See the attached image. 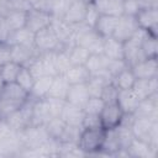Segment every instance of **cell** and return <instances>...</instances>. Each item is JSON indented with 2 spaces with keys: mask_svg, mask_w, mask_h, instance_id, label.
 <instances>
[{
  "mask_svg": "<svg viewBox=\"0 0 158 158\" xmlns=\"http://www.w3.org/2000/svg\"><path fill=\"white\" fill-rule=\"evenodd\" d=\"M131 131L135 138L148 142L158 152V121L149 117H133Z\"/></svg>",
  "mask_w": 158,
  "mask_h": 158,
  "instance_id": "obj_1",
  "label": "cell"
},
{
  "mask_svg": "<svg viewBox=\"0 0 158 158\" xmlns=\"http://www.w3.org/2000/svg\"><path fill=\"white\" fill-rule=\"evenodd\" d=\"M104 138H105V130L102 127L83 128L77 143L86 156H96L101 151Z\"/></svg>",
  "mask_w": 158,
  "mask_h": 158,
  "instance_id": "obj_2",
  "label": "cell"
},
{
  "mask_svg": "<svg viewBox=\"0 0 158 158\" xmlns=\"http://www.w3.org/2000/svg\"><path fill=\"white\" fill-rule=\"evenodd\" d=\"M17 137L21 143V149L38 148L49 139V136L44 126L30 125L28 127L17 132Z\"/></svg>",
  "mask_w": 158,
  "mask_h": 158,
  "instance_id": "obj_3",
  "label": "cell"
},
{
  "mask_svg": "<svg viewBox=\"0 0 158 158\" xmlns=\"http://www.w3.org/2000/svg\"><path fill=\"white\" fill-rule=\"evenodd\" d=\"M144 35H146V31L138 28L130 40L123 42V60L128 68H132L135 64H137L138 62L146 58L141 48V42Z\"/></svg>",
  "mask_w": 158,
  "mask_h": 158,
  "instance_id": "obj_4",
  "label": "cell"
},
{
  "mask_svg": "<svg viewBox=\"0 0 158 158\" xmlns=\"http://www.w3.org/2000/svg\"><path fill=\"white\" fill-rule=\"evenodd\" d=\"M35 99L31 96L16 110L14 111L5 121L10 126V128L15 132H19L30 125H32V106H33Z\"/></svg>",
  "mask_w": 158,
  "mask_h": 158,
  "instance_id": "obj_5",
  "label": "cell"
},
{
  "mask_svg": "<svg viewBox=\"0 0 158 158\" xmlns=\"http://www.w3.org/2000/svg\"><path fill=\"white\" fill-rule=\"evenodd\" d=\"M35 48L38 53L46 52H58L64 49V46L59 42L58 37L51 28V26L35 33Z\"/></svg>",
  "mask_w": 158,
  "mask_h": 158,
  "instance_id": "obj_6",
  "label": "cell"
},
{
  "mask_svg": "<svg viewBox=\"0 0 158 158\" xmlns=\"http://www.w3.org/2000/svg\"><path fill=\"white\" fill-rule=\"evenodd\" d=\"M136 22L138 27L146 32L157 36L158 28V6H148L139 7V10L135 15Z\"/></svg>",
  "mask_w": 158,
  "mask_h": 158,
  "instance_id": "obj_7",
  "label": "cell"
},
{
  "mask_svg": "<svg viewBox=\"0 0 158 158\" xmlns=\"http://www.w3.org/2000/svg\"><path fill=\"white\" fill-rule=\"evenodd\" d=\"M125 117V112L117 102L105 104L100 112V121L104 130H112L117 127Z\"/></svg>",
  "mask_w": 158,
  "mask_h": 158,
  "instance_id": "obj_8",
  "label": "cell"
},
{
  "mask_svg": "<svg viewBox=\"0 0 158 158\" xmlns=\"http://www.w3.org/2000/svg\"><path fill=\"white\" fill-rule=\"evenodd\" d=\"M138 28L139 27L136 22L135 16L123 14L118 17V21H117V25H116V28H115V32H114L112 37L123 43L125 41L130 40L136 33V31Z\"/></svg>",
  "mask_w": 158,
  "mask_h": 158,
  "instance_id": "obj_9",
  "label": "cell"
},
{
  "mask_svg": "<svg viewBox=\"0 0 158 158\" xmlns=\"http://www.w3.org/2000/svg\"><path fill=\"white\" fill-rule=\"evenodd\" d=\"M51 21H52L51 14L32 7L26 14V26L25 27H27L30 31L36 33V32L48 27L51 25Z\"/></svg>",
  "mask_w": 158,
  "mask_h": 158,
  "instance_id": "obj_10",
  "label": "cell"
},
{
  "mask_svg": "<svg viewBox=\"0 0 158 158\" xmlns=\"http://www.w3.org/2000/svg\"><path fill=\"white\" fill-rule=\"evenodd\" d=\"M136 79H152L158 77L157 58H144L131 68Z\"/></svg>",
  "mask_w": 158,
  "mask_h": 158,
  "instance_id": "obj_11",
  "label": "cell"
},
{
  "mask_svg": "<svg viewBox=\"0 0 158 158\" xmlns=\"http://www.w3.org/2000/svg\"><path fill=\"white\" fill-rule=\"evenodd\" d=\"M132 115L133 117H149L158 121V93L147 99L139 100Z\"/></svg>",
  "mask_w": 158,
  "mask_h": 158,
  "instance_id": "obj_12",
  "label": "cell"
},
{
  "mask_svg": "<svg viewBox=\"0 0 158 158\" xmlns=\"http://www.w3.org/2000/svg\"><path fill=\"white\" fill-rule=\"evenodd\" d=\"M88 2L85 0H74L69 2V6L63 16V20L69 25L83 23L85 19Z\"/></svg>",
  "mask_w": 158,
  "mask_h": 158,
  "instance_id": "obj_13",
  "label": "cell"
},
{
  "mask_svg": "<svg viewBox=\"0 0 158 158\" xmlns=\"http://www.w3.org/2000/svg\"><path fill=\"white\" fill-rule=\"evenodd\" d=\"M0 96L17 104H23L30 98V94L23 88H21L16 81H14V83H4L1 85Z\"/></svg>",
  "mask_w": 158,
  "mask_h": 158,
  "instance_id": "obj_14",
  "label": "cell"
},
{
  "mask_svg": "<svg viewBox=\"0 0 158 158\" xmlns=\"http://www.w3.org/2000/svg\"><path fill=\"white\" fill-rule=\"evenodd\" d=\"M38 54L40 53L35 47L20 46V44L11 46V60L19 63L22 67H27Z\"/></svg>",
  "mask_w": 158,
  "mask_h": 158,
  "instance_id": "obj_15",
  "label": "cell"
},
{
  "mask_svg": "<svg viewBox=\"0 0 158 158\" xmlns=\"http://www.w3.org/2000/svg\"><path fill=\"white\" fill-rule=\"evenodd\" d=\"M131 89L139 100L147 99L158 93V77L152 79H136Z\"/></svg>",
  "mask_w": 158,
  "mask_h": 158,
  "instance_id": "obj_16",
  "label": "cell"
},
{
  "mask_svg": "<svg viewBox=\"0 0 158 158\" xmlns=\"http://www.w3.org/2000/svg\"><path fill=\"white\" fill-rule=\"evenodd\" d=\"M52 117L53 116L51 114L46 98L37 99V100L35 99L33 106H32V125L44 126Z\"/></svg>",
  "mask_w": 158,
  "mask_h": 158,
  "instance_id": "obj_17",
  "label": "cell"
},
{
  "mask_svg": "<svg viewBox=\"0 0 158 158\" xmlns=\"http://www.w3.org/2000/svg\"><path fill=\"white\" fill-rule=\"evenodd\" d=\"M127 156L132 158H154L157 156V151H154L148 142L133 138L130 146L126 149Z\"/></svg>",
  "mask_w": 158,
  "mask_h": 158,
  "instance_id": "obj_18",
  "label": "cell"
},
{
  "mask_svg": "<svg viewBox=\"0 0 158 158\" xmlns=\"http://www.w3.org/2000/svg\"><path fill=\"white\" fill-rule=\"evenodd\" d=\"M107 63H109V58H106L102 53L90 54L89 59L85 63V67L88 68L90 75H101L111 80V77L107 72Z\"/></svg>",
  "mask_w": 158,
  "mask_h": 158,
  "instance_id": "obj_19",
  "label": "cell"
},
{
  "mask_svg": "<svg viewBox=\"0 0 158 158\" xmlns=\"http://www.w3.org/2000/svg\"><path fill=\"white\" fill-rule=\"evenodd\" d=\"M89 98L90 94L88 91L86 84H70L68 94L65 96V101L83 109Z\"/></svg>",
  "mask_w": 158,
  "mask_h": 158,
  "instance_id": "obj_20",
  "label": "cell"
},
{
  "mask_svg": "<svg viewBox=\"0 0 158 158\" xmlns=\"http://www.w3.org/2000/svg\"><path fill=\"white\" fill-rule=\"evenodd\" d=\"M85 116V112L81 107L79 106H75L73 104H69L65 101L64 106H63V110L59 115V117L67 123V125H70V126H80L81 127V123H83V118Z\"/></svg>",
  "mask_w": 158,
  "mask_h": 158,
  "instance_id": "obj_21",
  "label": "cell"
},
{
  "mask_svg": "<svg viewBox=\"0 0 158 158\" xmlns=\"http://www.w3.org/2000/svg\"><path fill=\"white\" fill-rule=\"evenodd\" d=\"M93 4L100 15H123V0H94Z\"/></svg>",
  "mask_w": 158,
  "mask_h": 158,
  "instance_id": "obj_22",
  "label": "cell"
},
{
  "mask_svg": "<svg viewBox=\"0 0 158 158\" xmlns=\"http://www.w3.org/2000/svg\"><path fill=\"white\" fill-rule=\"evenodd\" d=\"M120 17V16H118ZM117 16H111V15H100L94 30L102 37V38H107V37H112L117 21H118Z\"/></svg>",
  "mask_w": 158,
  "mask_h": 158,
  "instance_id": "obj_23",
  "label": "cell"
},
{
  "mask_svg": "<svg viewBox=\"0 0 158 158\" xmlns=\"http://www.w3.org/2000/svg\"><path fill=\"white\" fill-rule=\"evenodd\" d=\"M116 102L120 105V107L125 114L132 115L139 102V99L132 91V89H126V90H118Z\"/></svg>",
  "mask_w": 158,
  "mask_h": 158,
  "instance_id": "obj_24",
  "label": "cell"
},
{
  "mask_svg": "<svg viewBox=\"0 0 158 158\" xmlns=\"http://www.w3.org/2000/svg\"><path fill=\"white\" fill-rule=\"evenodd\" d=\"M69 86H70V84L67 80L65 75L64 74H57V75H54L52 78V83H51V86H49L47 96L57 98V99H64L65 100V96L68 94Z\"/></svg>",
  "mask_w": 158,
  "mask_h": 158,
  "instance_id": "obj_25",
  "label": "cell"
},
{
  "mask_svg": "<svg viewBox=\"0 0 158 158\" xmlns=\"http://www.w3.org/2000/svg\"><path fill=\"white\" fill-rule=\"evenodd\" d=\"M7 43L10 46L20 44V46L35 47V33L32 31H30L27 27H22L20 30L11 31V33L7 38Z\"/></svg>",
  "mask_w": 158,
  "mask_h": 158,
  "instance_id": "obj_26",
  "label": "cell"
},
{
  "mask_svg": "<svg viewBox=\"0 0 158 158\" xmlns=\"http://www.w3.org/2000/svg\"><path fill=\"white\" fill-rule=\"evenodd\" d=\"M102 54L109 59H123V43L114 37L104 38Z\"/></svg>",
  "mask_w": 158,
  "mask_h": 158,
  "instance_id": "obj_27",
  "label": "cell"
},
{
  "mask_svg": "<svg viewBox=\"0 0 158 158\" xmlns=\"http://www.w3.org/2000/svg\"><path fill=\"white\" fill-rule=\"evenodd\" d=\"M64 75L69 84H85L90 78V73L85 65H72Z\"/></svg>",
  "mask_w": 158,
  "mask_h": 158,
  "instance_id": "obj_28",
  "label": "cell"
},
{
  "mask_svg": "<svg viewBox=\"0 0 158 158\" xmlns=\"http://www.w3.org/2000/svg\"><path fill=\"white\" fill-rule=\"evenodd\" d=\"M52 78L53 77H51V75H44V77H40V78L35 79V83L30 91V96L36 100L46 98L48 94L51 83H52Z\"/></svg>",
  "mask_w": 158,
  "mask_h": 158,
  "instance_id": "obj_29",
  "label": "cell"
},
{
  "mask_svg": "<svg viewBox=\"0 0 158 158\" xmlns=\"http://www.w3.org/2000/svg\"><path fill=\"white\" fill-rule=\"evenodd\" d=\"M136 80V77L133 75L131 68H125L123 70H121L120 73H117L115 77L111 78L112 84L118 89V90H126V89H131L133 83Z\"/></svg>",
  "mask_w": 158,
  "mask_h": 158,
  "instance_id": "obj_30",
  "label": "cell"
},
{
  "mask_svg": "<svg viewBox=\"0 0 158 158\" xmlns=\"http://www.w3.org/2000/svg\"><path fill=\"white\" fill-rule=\"evenodd\" d=\"M22 65L14 60H9L5 64L0 65V79L4 83H14L16 81V78L21 70Z\"/></svg>",
  "mask_w": 158,
  "mask_h": 158,
  "instance_id": "obj_31",
  "label": "cell"
},
{
  "mask_svg": "<svg viewBox=\"0 0 158 158\" xmlns=\"http://www.w3.org/2000/svg\"><path fill=\"white\" fill-rule=\"evenodd\" d=\"M141 48L146 58H157L158 56V41L157 36L152 35L149 32H146L142 42H141Z\"/></svg>",
  "mask_w": 158,
  "mask_h": 158,
  "instance_id": "obj_32",
  "label": "cell"
},
{
  "mask_svg": "<svg viewBox=\"0 0 158 158\" xmlns=\"http://www.w3.org/2000/svg\"><path fill=\"white\" fill-rule=\"evenodd\" d=\"M67 51H68V56L72 65H85L86 60L90 57V52L79 44H74Z\"/></svg>",
  "mask_w": 158,
  "mask_h": 158,
  "instance_id": "obj_33",
  "label": "cell"
},
{
  "mask_svg": "<svg viewBox=\"0 0 158 158\" xmlns=\"http://www.w3.org/2000/svg\"><path fill=\"white\" fill-rule=\"evenodd\" d=\"M26 14L27 12H25V11L12 10L4 16L10 31H16V30H20L26 26Z\"/></svg>",
  "mask_w": 158,
  "mask_h": 158,
  "instance_id": "obj_34",
  "label": "cell"
},
{
  "mask_svg": "<svg viewBox=\"0 0 158 158\" xmlns=\"http://www.w3.org/2000/svg\"><path fill=\"white\" fill-rule=\"evenodd\" d=\"M67 123L58 116V117H52L46 125H44V128L49 136V138H53V139H57L59 141L64 128H65Z\"/></svg>",
  "mask_w": 158,
  "mask_h": 158,
  "instance_id": "obj_35",
  "label": "cell"
},
{
  "mask_svg": "<svg viewBox=\"0 0 158 158\" xmlns=\"http://www.w3.org/2000/svg\"><path fill=\"white\" fill-rule=\"evenodd\" d=\"M109 81H110L109 78H105V77H101V75H90L89 80L85 83L90 96H99L100 98L101 90L104 89V86Z\"/></svg>",
  "mask_w": 158,
  "mask_h": 158,
  "instance_id": "obj_36",
  "label": "cell"
},
{
  "mask_svg": "<svg viewBox=\"0 0 158 158\" xmlns=\"http://www.w3.org/2000/svg\"><path fill=\"white\" fill-rule=\"evenodd\" d=\"M16 83L30 94V91L32 89V85L35 83V77L31 74V72L27 67H22L17 78H16Z\"/></svg>",
  "mask_w": 158,
  "mask_h": 158,
  "instance_id": "obj_37",
  "label": "cell"
},
{
  "mask_svg": "<svg viewBox=\"0 0 158 158\" xmlns=\"http://www.w3.org/2000/svg\"><path fill=\"white\" fill-rule=\"evenodd\" d=\"M105 102L102 101L101 98L99 96H90L89 100L86 101V104L84 105L83 110L85 114H94V115H100L102 107H104Z\"/></svg>",
  "mask_w": 158,
  "mask_h": 158,
  "instance_id": "obj_38",
  "label": "cell"
},
{
  "mask_svg": "<svg viewBox=\"0 0 158 158\" xmlns=\"http://www.w3.org/2000/svg\"><path fill=\"white\" fill-rule=\"evenodd\" d=\"M56 64H57V72H58V74H64L72 67V63L69 60V56H68V51L67 49H62V51H58L57 52Z\"/></svg>",
  "mask_w": 158,
  "mask_h": 158,
  "instance_id": "obj_39",
  "label": "cell"
},
{
  "mask_svg": "<svg viewBox=\"0 0 158 158\" xmlns=\"http://www.w3.org/2000/svg\"><path fill=\"white\" fill-rule=\"evenodd\" d=\"M81 130H83V127H80V126L67 125L60 138H59V142H74V143H77Z\"/></svg>",
  "mask_w": 158,
  "mask_h": 158,
  "instance_id": "obj_40",
  "label": "cell"
},
{
  "mask_svg": "<svg viewBox=\"0 0 158 158\" xmlns=\"http://www.w3.org/2000/svg\"><path fill=\"white\" fill-rule=\"evenodd\" d=\"M117 94H118V89L112 84V81L110 80L105 86L104 89L101 90V94H100V98L102 99V101L105 104H110V102H116L117 100Z\"/></svg>",
  "mask_w": 158,
  "mask_h": 158,
  "instance_id": "obj_41",
  "label": "cell"
},
{
  "mask_svg": "<svg viewBox=\"0 0 158 158\" xmlns=\"http://www.w3.org/2000/svg\"><path fill=\"white\" fill-rule=\"evenodd\" d=\"M100 14L96 10V7L94 6L93 2H88V7H86V12H85V19H84V23L89 27H95V23L99 19Z\"/></svg>",
  "mask_w": 158,
  "mask_h": 158,
  "instance_id": "obj_42",
  "label": "cell"
},
{
  "mask_svg": "<svg viewBox=\"0 0 158 158\" xmlns=\"http://www.w3.org/2000/svg\"><path fill=\"white\" fill-rule=\"evenodd\" d=\"M47 100V104L49 106V110H51V114L53 117H58L63 110V106L65 104V100L64 99H57V98H49L47 96L46 98Z\"/></svg>",
  "mask_w": 158,
  "mask_h": 158,
  "instance_id": "obj_43",
  "label": "cell"
},
{
  "mask_svg": "<svg viewBox=\"0 0 158 158\" xmlns=\"http://www.w3.org/2000/svg\"><path fill=\"white\" fill-rule=\"evenodd\" d=\"M69 0H54L51 15L52 17H57V19H63L68 6H69Z\"/></svg>",
  "mask_w": 158,
  "mask_h": 158,
  "instance_id": "obj_44",
  "label": "cell"
},
{
  "mask_svg": "<svg viewBox=\"0 0 158 158\" xmlns=\"http://www.w3.org/2000/svg\"><path fill=\"white\" fill-rule=\"evenodd\" d=\"M125 68H128L127 64L125 63L123 59H109L107 63V72L110 74V77H115L117 73H120L121 70H123Z\"/></svg>",
  "mask_w": 158,
  "mask_h": 158,
  "instance_id": "obj_45",
  "label": "cell"
},
{
  "mask_svg": "<svg viewBox=\"0 0 158 158\" xmlns=\"http://www.w3.org/2000/svg\"><path fill=\"white\" fill-rule=\"evenodd\" d=\"M83 128H100L101 121H100V115H94V114H85L81 123Z\"/></svg>",
  "mask_w": 158,
  "mask_h": 158,
  "instance_id": "obj_46",
  "label": "cell"
},
{
  "mask_svg": "<svg viewBox=\"0 0 158 158\" xmlns=\"http://www.w3.org/2000/svg\"><path fill=\"white\" fill-rule=\"evenodd\" d=\"M11 60V46L7 42H0V65Z\"/></svg>",
  "mask_w": 158,
  "mask_h": 158,
  "instance_id": "obj_47",
  "label": "cell"
},
{
  "mask_svg": "<svg viewBox=\"0 0 158 158\" xmlns=\"http://www.w3.org/2000/svg\"><path fill=\"white\" fill-rule=\"evenodd\" d=\"M139 10V5L137 0H125L123 1V14L135 16L136 12Z\"/></svg>",
  "mask_w": 158,
  "mask_h": 158,
  "instance_id": "obj_48",
  "label": "cell"
},
{
  "mask_svg": "<svg viewBox=\"0 0 158 158\" xmlns=\"http://www.w3.org/2000/svg\"><path fill=\"white\" fill-rule=\"evenodd\" d=\"M54 0H33V7L51 14Z\"/></svg>",
  "mask_w": 158,
  "mask_h": 158,
  "instance_id": "obj_49",
  "label": "cell"
},
{
  "mask_svg": "<svg viewBox=\"0 0 158 158\" xmlns=\"http://www.w3.org/2000/svg\"><path fill=\"white\" fill-rule=\"evenodd\" d=\"M10 33H11V31L5 21V17L0 16V42H7Z\"/></svg>",
  "mask_w": 158,
  "mask_h": 158,
  "instance_id": "obj_50",
  "label": "cell"
},
{
  "mask_svg": "<svg viewBox=\"0 0 158 158\" xmlns=\"http://www.w3.org/2000/svg\"><path fill=\"white\" fill-rule=\"evenodd\" d=\"M11 132H15L10 128V126L7 125V122L5 120H1L0 118V139L5 138L6 136H9Z\"/></svg>",
  "mask_w": 158,
  "mask_h": 158,
  "instance_id": "obj_51",
  "label": "cell"
},
{
  "mask_svg": "<svg viewBox=\"0 0 158 158\" xmlns=\"http://www.w3.org/2000/svg\"><path fill=\"white\" fill-rule=\"evenodd\" d=\"M139 7H148V6H158V0H137Z\"/></svg>",
  "mask_w": 158,
  "mask_h": 158,
  "instance_id": "obj_52",
  "label": "cell"
},
{
  "mask_svg": "<svg viewBox=\"0 0 158 158\" xmlns=\"http://www.w3.org/2000/svg\"><path fill=\"white\" fill-rule=\"evenodd\" d=\"M85 1H86V2H93L94 0H85Z\"/></svg>",
  "mask_w": 158,
  "mask_h": 158,
  "instance_id": "obj_53",
  "label": "cell"
},
{
  "mask_svg": "<svg viewBox=\"0 0 158 158\" xmlns=\"http://www.w3.org/2000/svg\"><path fill=\"white\" fill-rule=\"evenodd\" d=\"M1 85H2V81H1V79H0V88H1Z\"/></svg>",
  "mask_w": 158,
  "mask_h": 158,
  "instance_id": "obj_54",
  "label": "cell"
},
{
  "mask_svg": "<svg viewBox=\"0 0 158 158\" xmlns=\"http://www.w3.org/2000/svg\"><path fill=\"white\" fill-rule=\"evenodd\" d=\"M69 1H74V0H69Z\"/></svg>",
  "mask_w": 158,
  "mask_h": 158,
  "instance_id": "obj_55",
  "label": "cell"
},
{
  "mask_svg": "<svg viewBox=\"0 0 158 158\" xmlns=\"http://www.w3.org/2000/svg\"><path fill=\"white\" fill-rule=\"evenodd\" d=\"M0 1H2V0H0Z\"/></svg>",
  "mask_w": 158,
  "mask_h": 158,
  "instance_id": "obj_56",
  "label": "cell"
},
{
  "mask_svg": "<svg viewBox=\"0 0 158 158\" xmlns=\"http://www.w3.org/2000/svg\"><path fill=\"white\" fill-rule=\"evenodd\" d=\"M123 1H125V0H123Z\"/></svg>",
  "mask_w": 158,
  "mask_h": 158,
  "instance_id": "obj_57",
  "label": "cell"
}]
</instances>
